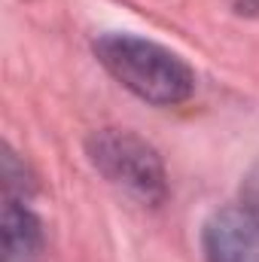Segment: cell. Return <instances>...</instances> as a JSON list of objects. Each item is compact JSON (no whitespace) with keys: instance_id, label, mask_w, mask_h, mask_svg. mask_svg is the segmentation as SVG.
<instances>
[{"instance_id":"1","label":"cell","mask_w":259,"mask_h":262,"mask_svg":"<svg viewBox=\"0 0 259 262\" xmlns=\"http://www.w3.org/2000/svg\"><path fill=\"white\" fill-rule=\"evenodd\" d=\"M95 55L113 79L156 107L183 104L195 92L192 67L153 40L134 34H104L95 40Z\"/></svg>"},{"instance_id":"2","label":"cell","mask_w":259,"mask_h":262,"mask_svg":"<svg viewBox=\"0 0 259 262\" xmlns=\"http://www.w3.org/2000/svg\"><path fill=\"white\" fill-rule=\"evenodd\" d=\"M92 165L119 189L137 195L146 204L165 198V165L159 152L125 128H101L89 137Z\"/></svg>"},{"instance_id":"3","label":"cell","mask_w":259,"mask_h":262,"mask_svg":"<svg viewBox=\"0 0 259 262\" xmlns=\"http://www.w3.org/2000/svg\"><path fill=\"white\" fill-rule=\"evenodd\" d=\"M204 262H259V223L238 207L210 213L201 229Z\"/></svg>"},{"instance_id":"4","label":"cell","mask_w":259,"mask_h":262,"mask_svg":"<svg viewBox=\"0 0 259 262\" xmlns=\"http://www.w3.org/2000/svg\"><path fill=\"white\" fill-rule=\"evenodd\" d=\"M43 250V226L25 201L6 198L3 207V262H37Z\"/></svg>"},{"instance_id":"5","label":"cell","mask_w":259,"mask_h":262,"mask_svg":"<svg viewBox=\"0 0 259 262\" xmlns=\"http://www.w3.org/2000/svg\"><path fill=\"white\" fill-rule=\"evenodd\" d=\"M238 204H241L244 213H250L259 223V162L244 174V180H241V201Z\"/></svg>"}]
</instances>
